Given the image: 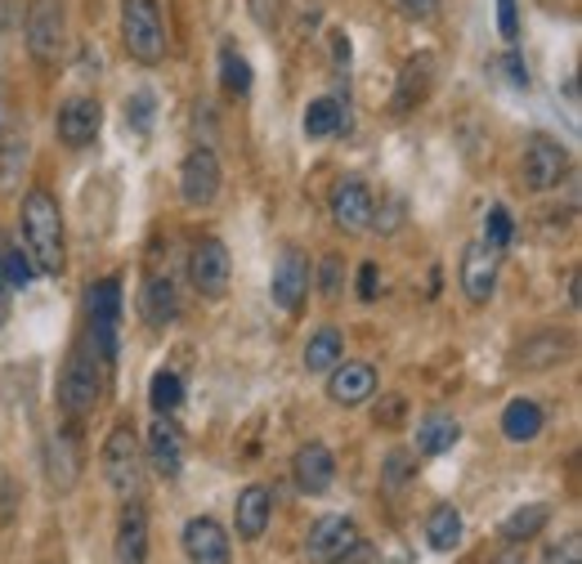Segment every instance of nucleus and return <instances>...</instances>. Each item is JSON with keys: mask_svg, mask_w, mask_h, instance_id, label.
Returning a JSON list of instances; mask_svg holds the SVG:
<instances>
[{"mask_svg": "<svg viewBox=\"0 0 582 564\" xmlns=\"http://www.w3.org/2000/svg\"><path fill=\"white\" fill-rule=\"evenodd\" d=\"M23 247L32 269L59 278L68 265V247H63V211L59 202L45 193V188H32L23 198Z\"/></svg>", "mask_w": 582, "mask_h": 564, "instance_id": "obj_1", "label": "nucleus"}, {"mask_svg": "<svg viewBox=\"0 0 582 564\" xmlns=\"http://www.w3.org/2000/svg\"><path fill=\"white\" fill-rule=\"evenodd\" d=\"M121 40L126 55L143 68H158L166 59V27L158 0H121Z\"/></svg>", "mask_w": 582, "mask_h": 564, "instance_id": "obj_2", "label": "nucleus"}, {"mask_svg": "<svg viewBox=\"0 0 582 564\" xmlns=\"http://www.w3.org/2000/svg\"><path fill=\"white\" fill-rule=\"evenodd\" d=\"M117 345H121V282L104 278L90 287V350L104 367H113Z\"/></svg>", "mask_w": 582, "mask_h": 564, "instance_id": "obj_3", "label": "nucleus"}, {"mask_svg": "<svg viewBox=\"0 0 582 564\" xmlns=\"http://www.w3.org/2000/svg\"><path fill=\"white\" fill-rule=\"evenodd\" d=\"M104 480L117 497H135L139 484H143V453H139V439H135V426H117L104 444Z\"/></svg>", "mask_w": 582, "mask_h": 564, "instance_id": "obj_4", "label": "nucleus"}, {"mask_svg": "<svg viewBox=\"0 0 582 564\" xmlns=\"http://www.w3.org/2000/svg\"><path fill=\"white\" fill-rule=\"evenodd\" d=\"M94 350L77 345L68 354V367H63V381H59V403L68 416H90L94 403H100V372H94Z\"/></svg>", "mask_w": 582, "mask_h": 564, "instance_id": "obj_5", "label": "nucleus"}, {"mask_svg": "<svg viewBox=\"0 0 582 564\" xmlns=\"http://www.w3.org/2000/svg\"><path fill=\"white\" fill-rule=\"evenodd\" d=\"M27 55L40 68L59 63V55H63V5L59 0H36L32 5V14H27Z\"/></svg>", "mask_w": 582, "mask_h": 564, "instance_id": "obj_6", "label": "nucleus"}, {"mask_svg": "<svg viewBox=\"0 0 582 564\" xmlns=\"http://www.w3.org/2000/svg\"><path fill=\"white\" fill-rule=\"evenodd\" d=\"M220 179H224L220 175V157L211 149H193L184 157V166H179V198H184V207H193V211L211 207L220 198Z\"/></svg>", "mask_w": 582, "mask_h": 564, "instance_id": "obj_7", "label": "nucleus"}, {"mask_svg": "<svg viewBox=\"0 0 582 564\" xmlns=\"http://www.w3.org/2000/svg\"><path fill=\"white\" fill-rule=\"evenodd\" d=\"M569 171V153L560 139L551 134H533L528 149H524V184L533 188V193H547V188H556Z\"/></svg>", "mask_w": 582, "mask_h": 564, "instance_id": "obj_8", "label": "nucleus"}, {"mask_svg": "<svg viewBox=\"0 0 582 564\" xmlns=\"http://www.w3.org/2000/svg\"><path fill=\"white\" fill-rule=\"evenodd\" d=\"M188 278L193 287H198L202 296H224L229 292V278H233V260H229V247L220 238H202L198 247H193L188 256Z\"/></svg>", "mask_w": 582, "mask_h": 564, "instance_id": "obj_9", "label": "nucleus"}, {"mask_svg": "<svg viewBox=\"0 0 582 564\" xmlns=\"http://www.w3.org/2000/svg\"><path fill=\"white\" fill-rule=\"evenodd\" d=\"M354 542H359L354 520H346V515H323V520L310 529V538H305V560L310 564H336Z\"/></svg>", "mask_w": 582, "mask_h": 564, "instance_id": "obj_10", "label": "nucleus"}, {"mask_svg": "<svg viewBox=\"0 0 582 564\" xmlns=\"http://www.w3.org/2000/svg\"><path fill=\"white\" fill-rule=\"evenodd\" d=\"M184 555H188V564H229L233 560V547H229L224 525L211 520V515L188 520L184 525Z\"/></svg>", "mask_w": 582, "mask_h": 564, "instance_id": "obj_11", "label": "nucleus"}, {"mask_svg": "<svg viewBox=\"0 0 582 564\" xmlns=\"http://www.w3.org/2000/svg\"><path fill=\"white\" fill-rule=\"evenodd\" d=\"M498 251L484 247V243H470L466 256H462V292L470 305H489L493 301V287H498Z\"/></svg>", "mask_w": 582, "mask_h": 564, "instance_id": "obj_12", "label": "nucleus"}, {"mask_svg": "<svg viewBox=\"0 0 582 564\" xmlns=\"http://www.w3.org/2000/svg\"><path fill=\"white\" fill-rule=\"evenodd\" d=\"M305 292H310V260L296 247H287L278 256V265H273V305L287 309V314H296Z\"/></svg>", "mask_w": 582, "mask_h": 564, "instance_id": "obj_13", "label": "nucleus"}, {"mask_svg": "<svg viewBox=\"0 0 582 564\" xmlns=\"http://www.w3.org/2000/svg\"><path fill=\"white\" fill-rule=\"evenodd\" d=\"M291 475H296V489L305 493V497H318V493H327L331 484H336V457H331V448L327 444H305L296 457H291Z\"/></svg>", "mask_w": 582, "mask_h": 564, "instance_id": "obj_14", "label": "nucleus"}, {"mask_svg": "<svg viewBox=\"0 0 582 564\" xmlns=\"http://www.w3.org/2000/svg\"><path fill=\"white\" fill-rule=\"evenodd\" d=\"M100 126H104V108L94 104V99H85V94L68 99V104L59 108V121H55V130H59V139H63L68 149H85V144H94Z\"/></svg>", "mask_w": 582, "mask_h": 564, "instance_id": "obj_15", "label": "nucleus"}, {"mask_svg": "<svg viewBox=\"0 0 582 564\" xmlns=\"http://www.w3.org/2000/svg\"><path fill=\"white\" fill-rule=\"evenodd\" d=\"M331 220L346 233H368L372 228V193L363 179H341L331 188Z\"/></svg>", "mask_w": 582, "mask_h": 564, "instance_id": "obj_16", "label": "nucleus"}, {"mask_svg": "<svg viewBox=\"0 0 582 564\" xmlns=\"http://www.w3.org/2000/svg\"><path fill=\"white\" fill-rule=\"evenodd\" d=\"M327 395L331 403H341V408H359L376 395V372L372 363H336L327 372Z\"/></svg>", "mask_w": 582, "mask_h": 564, "instance_id": "obj_17", "label": "nucleus"}, {"mask_svg": "<svg viewBox=\"0 0 582 564\" xmlns=\"http://www.w3.org/2000/svg\"><path fill=\"white\" fill-rule=\"evenodd\" d=\"M45 470H50V489L55 493H72L81 480V444L72 431H55L45 444Z\"/></svg>", "mask_w": 582, "mask_h": 564, "instance_id": "obj_18", "label": "nucleus"}, {"mask_svg": "<svg viewBox=\"0 0 582 564\" xmlns=\"http://www.w3.org/2000/svg\"><path fill=\"white\" fill-rule=\"evenodd\" d=\"M143 453H149V466L158 470L166 484L179 480V470H184V439H179V431L171 426V416H158V421H153L149 439H143Z\"/></svg>", "mask_w": 582, "mask_h": 564, "instance_id": "obj_19", "label": "nucleus"}, {"mask_svg": "<svg viewBox=\"0 0 582 564\" xmlns=\"http://www.w3.org/2000/svg\"><path fill=\"white\" fill-rule=\"evenodd\" d=\"M113 551H117V564H143V560H149V510H143L135 497H130V506L121 510V520H117Z\"/></svg>", "mask_w": 582, "mask_h": 564, "instance_id": "obj_20", "label": "nucleus"}, {"mask_svg": "<svg viewBox=\"0 0 582 564\" xmlns=\"http://www.w3.org/2000/svg\"><path fill=\"white\" fill-rule=\"evenodd\" d=\"M269 515H273V497L265 484H247L237 493V506H233V520H237V538L242 542H256L265 538L269 529Z\"/></svg>", "mask_w": 582, "mask_h": 564, "instance_id": "obj_21", "label": "nucleus"}, {"mask_svg": "<svg viewBox=\"0 0 582 564\" xmlns=\"http://www.w3.org/2000/svg\"><path fill=\"white\" fill-rule=\"evenodd\" d=\"M139 314H143V322H149V327L175 322V314H179L175 282H171V278H149V282H143V292H139Z\"/></svg>", "mask_w": 582, "mask_h": 564, "instance_id": "obj_22", "label": "nucleus"}, {"mask_svg": "<svg viewBox=\"0 0 582 564\" xmlns=\"http://www.w3.org/2000/svg\"><path fill=\"white\" fill-rule=\"evenodd\" d=\"M502 435H507L511 444L538 439V435H543V408L533 403V399H511L507 412H502Z\"/></svg>", "mask_w": 582, "mask_h": 564, "instance_id": "obj_23", "label": "nucleus"}, {"mask_svg": "<svg viewBox=\"0 0 582 564\" xmlns=\"http://www.w3.org/2000/svg\"><path fill=\"white\" fill-rule=\"evenodd\" d=\"M430 81H434V59L430 55H417L408 68H404V77H399V94H395V113H408V108H417L426 94H430Z\"/></svg>", "mask_w": 582, "mask_h": 564, "instance_id": "obj_24", "label": "nucleus"}, {"mask_svg": "<svg viewBox=\"0 0 582 564\" xmlns=\"http://www.w3.org/2000/svg\"><path fill=\"white\" fill-rule=\"evenodd\" d=\"M457 439H462V426H457L453 416H444V412L426 416L421 426H417V453H426V457H440V453H449Z\"/></svg>", "mask_w": 582, "mask_h": 564, "instance_id": "obj_25", "label": "nucleus"}, {"mask_svg": "<svg viewBox=\"0 0 582 564\" xmlns=\"http://www.w3.org/2000/svg\"><path fill=\"white\" fill-rule=\"evenodd\" d=\"M547 520H551V506H543V502L520 506V510H511L507 520H502V538L507 542H533L547 529Z\"/></svg>", "mask_w": 582, "mask_h": 564, "instance_id": "obj_26", "label": "nucleus"}, {"mask_svg": "<svg viewBox=\"0 0 582 564\" xmlns=\"http://www.w3.org/2000/svg\"><path fill=\"white\" fill-rule=\"evenodd\" d=\"M426 542L434 551H453L462 542V515L457 506H434L430 510V520H426Z\"/></svg>", "mask_w": 582, "mask_h": 564, "instance_id": "obj_27", "label": "nucleus"}, {"mask_svg": "<svg viewBox=\"0 0 582 564\" xmlns=\"http://www.w3.org/2000/svg\"><path fill=\"white\" fill-rule=\"evenodd\" d=\"M341 332L336 327H318V332L310 337V345H305V367L310 372H331L336 363H341Z\"/></svg>", "mask_w": 582, "mask_h": 564, "instance_id": "obj_28", "label": "nucleus"}, {"mask_svg": "<svg viewBox=\"0 0 582 564\" xmlns=\"http://www.w3.org/2000/svg\"><path fill=\"white\" fill-rule=\"evenodd\" d=\"M23 166H27V134L10 130L5 139H0V188H19Z\"/></svg>", "mask_w": 582, "mask_h": 564, "instance_id": "obj_29", "label": "nucleus"}, {"mask_svg": "<svg viewBox=\"0 0 582 564\" xmlns=\"http://www.w3.org/2000/svg\"><path fill=\"white\" fill-rule=\"evenodd\" d=\"M341 126H346V113H341V104H336V99H314L310 104V113H305V134L310 139H327Z\"/></svg>", "mask_w": 582, "mask_h": 564, "instance_id": "obj_30", "label": "nucleus"}, {"mask_svg": "<svg viewBox=\"0 0 582 564\" xmlns=\"http://www.w3.org/2000/svg\"><path fill=\"white\" fill-rule=\"evenodd\" d=\"M149 403L158 416H171L179 403H184V381L175 372H153V381H149Z\"/></svg>", "mask_w": 582, "mask_h": 564, "instance_id": "obj_31", "label": "nucleus"}, {"mask_svg": "<svg viewBox=\"0 0 582 564\" xmlns=\"http://www.w3.org/2000/svg\"><path fill=\"white\" fill-rule=\"evenodd\" d=\"M511 238H515V220L507 215V207H493L489 220H484V238H479V243H484V247H493V251L502 256V251L511 247Z\"/></svg>", "mask_w": 582, "mask_h": 564, "instance_id": "obj_32", "label": "nucleus"}, {"mask_svg": "<svg viewBox=\"0 0 582 564\" xmlns=\"http://www.w3.org/2000/svg\"><path fill=\"white\" fill-rule=\"evenodd\" d=\"M220 81H224L229 94H247L252 90V63L242 59L237 50H224L220 55Z\"/></svg>", "mask_w": 582, "mask_h": 564, "instance_id": "obj_33", "label": "nucleus"}, {"mask_svg": "<svg viewBox=\"0 0 582 564\" xmlns=\"http://www.w3.org/2000/svg\"><path fill=\"white\" fill-rule=\"evenodd\" d=\"M32 260L19 251V247H10L5 256H0V278H5V292H23L27 282H32Z\"/></svg>", "mask_w": 582, "mask_h": 564, "instance_id": "obj_34", "label": "nucleus"}, {"mask_svg": "<svg viewBox=\"0 0 582 564\" xmlns=\"http://www.w3.org/2000/svg\"><path fill=\"white\" fill-rule=\"evenodd\" d=\"M560 354H564V341H560V337H538V341H528V345L520 350V363H524V367H556Z\"/></svg>", "mask_w": 582, "mask_h": 564, "instance_id": "obj_35", "label": "nucleus"}, {"mask_svg": "<svg viewBox=\"0 0 582 564\" xmlns=\"http://www.w3.org/2000/svg\"><path fill=\"white\" fill-rule=\"evenodd\" d=\"M126 121H130L139 134L153 130V94H149V90H139L135 99H126Z\"/></svg>", "mask_w": 582, "mask_h": 564, "instance_id": "obj_36", "label": "nucleus"}, {"mask_svg": "<svg viewBox=\"0 0 582 564\" xmlns=\"http://www.w3.org/2000/svg\"><path fill=\"white\" fill-rule=\"evenodd\" d=\"M412 466H417V457L404 453V448H395L391 457H385V484H391V489L408 484V480H412Z\"/></svg>", "mask_w": 582, "mask_h": 564, "instance_id": "obj_37", "label": "nucleus"}, {"mask_svg": "<svg viewBox=\"0 0 582 564\" xmlns=\"http://www.w3.org/2000/svg\"><path fill=\"white\" fill-rule=\"evenodd\" d=\"M282 5H287V0H247V14H252L256 27L273 32V27L282 23Z\"/></svg>", "mask_w": 582, "mask_h": 564, "instance_id": "obj_38", "label": "nucleus"}, {"mask_svg": "<svg viewBox=\"0 0 582 564\" xmlns=\"http://www.w3.org/2000/svg\"><path fill=\"white\" fill-rule=\"evenodd\" d=\"M498 32H502V40H515L520 36V10H515V0H498Z\"/></svg>", "mask_w": 582, "mask_h": 564, "instance_id": "obj_39", "label": "nucleus"}, {"mask_svg": "<svg viewBox=\"0 0 582 564\" xmlns=\"http://www.w3.org/2000/svg\"><path fill=\"white\" fill-rule=\"evenodd\" d=\"M318 282H323V296H341V256H327L323 260Z\"/></svg>", "mask_w": 582, "mask_h": 564, "instance_id": "obj_40", "label": "nucleus"}, {"mask_svg": "<svg viewBox=\"0 0 582 564\" xmlns=\"http://www.w3.org/2000/svg\"><path fill=\"white\" fill-rule=\"evenodd\" d=\"M547 564H582V547H578V533H573V538H564L560 547H551Z\"/></svg>", "mask_w": 582, "mask_h": 564, "instance_id": "obj_41", "label": "nucleus"}, {"mask_svg": "<svg viewBox=\"0 0 582 564\" xmlns=\"http://www.w3.org/2000/svg\"><path fill=\"white\" fill-rule=\"evenodd\" d=\"M336 564H381V555H376V547H372V542H363V538H359V542H354L341 560H336Z\"/></svg>", "mask_w": 582, "mask_h": 564, "instance_id": "obj_42", "label": "nucleus"}, {"mask_svg": "<svg viewBox=\"0 0 582 564\" xmlns=\"http://www.w3.org/2000/svg\"><path fill=\"white\" fill-rule=\"evenodd\" d=\"M404 416V395H385V408H376V426H399Z\"/></svg>", "mask_w": 582, "mask_h": 564, "instance_id": "obj_43", "label": "nucleus"}, {"mask_svg": "<svg viewBox=\"0 0 582 564\" xmlns=\"http://www.w3.org/2000/svg\"><path fill=\"white\" fill-rule=\"evenodd\" d=\"M502 72H507V81L515 85V90H524L528 85V68H524V59L511 50V55H502Z\"/></svg>", "mask_w": 582, "mask_h": 564, "instance_id": "obj_44", "label": "nucleus"}, {"mask_svg": "<svg viewBox=\"0 0 582 564\" xmlns=\"http://www.w3.org/2000/svg\"><path fill=\"white\" fill-rule=\"evenodd\" d=\"M359 301H376V265L359 269Z\"/></svg>", "mask_w": 582, "mask_h": 564, "instance_id": "obj_45", "label": "nucleus"}, {"mask_svg": "<svg viewBox=\"0 0 582 564\" xmlns=\"http://www.w3.org/2000/svg\"><path fill=\"white\" fill-rule=\"evenodd\" d=\"M434 5H440V0H404V10H408V14H421V19H430Z\"/></svg>", "mask_w": 582, "mask_h": 564, "instance_id": "obj_46", "label": "nucleus"}, {"mask_svg": "<svg viewBox=\"0 0 582 564\" xmlns=\"http://www.w3.org/2000/svg\"><path fill=\"white\" fill-rule=\"evenodd\" d=\"M493 564H524V555H520V551H502Z\"/></svg>", "mask_w": 582, "mask_h": 564, "instance_id": "obj_47", "label": "nucleus"}, {"mask_svg": "<svg viewBox=\"0 0 582 564\" xmlns=\"http://www.w3.org/2000/svg\"><path fill=\"white\" fill-rule=\"evenodd\" d=\"M0 301H5V278H0Z\"/></svg>", "mask_w": 582, "mask_h": 564, "instance_id": "obj_48", "label": "nucleus"}]
</instances>
